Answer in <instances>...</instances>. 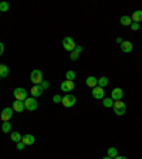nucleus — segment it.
Wrapping results in <instances>:
<instances>
[{
    "mask_svg": "<svg viewBox=\"0 0 142 159\" xmlns=\"http://www.w3.org/2000/svg\"><path fill=\"white\" fill-rule=\"evenodd\" d=\"M112 109L118 116H122L126 112V105H125V102H122V99H121V101H114Z\"/></svg>",
    "mask_w": 142,
    "mask_h": 159,
    "instance_id": "nucleus-3",
    "label": "nucleus"
},
{
    "mask_svg": "<svg viewBox=\"0 0 142 159\" xmlns=\"http://www.w3.org/2000/svg\"><path fill=\"white\" fill-rule=\"evenodd\" d=\"M85 84H87V85H88L91 89H93L94 87L98 85V78H95L94 75H89V77H87V78H85Z\"/></svg>",
    "mask_w": 142,
    "mask_h": 159,
    "instance_id": "nucleus-14",
    "label": "nucleus"
},
{
    "mask_svg": "<svg viewBox=\"0 0 142 159\" xmlns=\"http://www.w3.org/2000/svg\"><path fill=\"white\" fill-rule=\"evenodd\" d=\"M129 27H131V30H132V31H138V30H139V24L138 23H132Z\"/></svg>",
    "mask_w": 142,
    "mask_h": 159,
    "instance_id": "nucleus-29",
    "label": "nucleus"
},
{
    "mask_svg": "<svg viewBox=\"0 0 142 159\" xmlns=\"http://www.w3.org/2000/svg\"><path fill=\"white\" fill-rule=\"evenodd\" d=\"M61 99H63V97L58 95V94H56V95L53 97V102L54 104H61Z\"/></svg>",
    "mask_w": 142,
    "mask_h": 159,
    "instance_id": "nucleus-27",
    "label": "nucleus"
},
{
    "mask_svg": "<svg viewBox=\"0 0 142 159\" xmlns=\"http://www.w3.org/2000/svg\"><path fill=\"white\" fill-rule=\"evenodd\" d=\"M13 115H14L13 108H11V107H7V108H3V111L0 114V118H2L3 122H7V121H10V119L13 118Z\"/></svg>",
    "mask_w": 142,
    "mask_h": 159,
    "instance_id": "nucleus-5",
    "label": "nucleus"
},
{
    "mask_svg": "<svg viewBox=\"0 0 142 159\" xmlns=\"http://www.w3.org/2000/svg\"><path fill=\"white\" fill-rule=\"evenodd\" d=\"M119 23L122 26H131L132 24V19H131V16H122L119 19Z\"/></svg>",
    "mask_w": 142,
    "mask_h": 159,
    "instance_id": "nucleus-17",
    "label": "nucleus"
},
{
    "mask_svg": "<svg viewBox=\"0 0 142 159\" xmlns=\"http://www.w3.org/2000/svg\"><path fill=\"white\" fill-rule=\"evenodd\" d=\"M43 93H44V89L41 88V85H33V88L30 89V94H31L33 98H37V97L43 95Z\"/></svg>",
    "mask_w": 142,
    "mask_h": 159,
    "instance_id": "nucleus-11",
    "label": "nucleus"
},
{
    "mask_svg": "<svg viewBox=\"0 0 142 159\" xmlns=\"http://www.w3.org/2000/svg\"><path fill=\"white\" fill-rule=\"evenodd\" d=\"M117 43L119 44V46H121V44L124 43V40H122V37H117Z\"/></svg>",
    "mask_w": 142,
    "mask_h": 159,
    "instance_id": "nucleus-33",
    "label": "nucleus"
},
{
    "mask_svg": "<svg viewBox=\"0 0 142 159\" xmlns=\"http://www.w3.org/2000/svg\"><path fill=\"white\" fill-rule=\"evenodd\" d=\"M121 50H122L125 54H128L134 50V44L131 43V41H124V43L121 44Z\"/></svg>",
    "mask_w": 142,
    "mask_h": 159,
    "instance_id": "nucleus-15",
    "label": "nucleus"
},
{
    "mask_svg": "<svg viewBox=\"0 0 142 159\" xmlns=\"http://www.w3.org/2000/svg\"><path fill=\"white\" fill-rule=\"evenodd\" d=\"M76 102H77V98H76V95H73V94H66V95L63 97V99H61V104H63L66 108L74 107Z\"/></svg>",
    "mask_w": 142,
    "mask_h": 159,
    "instance_id": "nucleus-4",
    "label": "nucleus"
},
{
    "mask_svg": "<svg viewBox=\"0 0 142 159\" xmlns=\"http://www.w3.org/2000/svg\"><path fill=\"white\" fill-rule=\"evenodd\" d=\"M24 148H26V145H24L23 142H17V149H19V151H23Z\"/></svg>",
    "mask_w": 142,
    "mask_h": 159,
    "instance_id": "nucleus-30",
    "label": "nucleus"
},
{
    "mask_svg": "<svg viewBox=\"0 0 142 159\" xmlns=\"http://www.w3.org/2000/svg\"><path fill=\"white\" fill-rule=\"evenodd\" d=\"M21 142H23L26 146L33 145V143L36 142V138H34V135H31V134H27V135H24L23 138H21Z\"/></svg>",
    "mask_w": 142,
    "mask_h": 159,
    "instance_id": "nucleus-13",
    "label": "nucleus"
},
{
    "mask_svg": "<svg viewBox=\"0 0 142 159\" xmlns=\"http://www.w3.org/2000/svg\"><path fill=\"white\" fill-rule=\"evenodd\" d=\"M78 58H80V53H77V51H71L70 53V60L71 61H77Z\"/></svg>",
    "mask_w": 142,
    "mask_h": 159,
    "instance_id": "nucleus-26",
    "label": "nucleus"
},
{
    "mask_svg": "<svg viewBox=\"0 0 142 159\" xmlns=\"http://www.w3.org/2000/svg\"><path fill=\"white\" fill-rule=\"evenodd\" d=\"M13 95H14V99H16V101H23V102L29 98V97H27L26 88H23V87H17V88H14Z\"/></svg>",
    "mask_w": 142,
    "mask_h": 159,
    "instance_id": "nucleus-1",
    "label": "nucleus"
},
{
    "mask_svg": "<svg viewBox=\"0 0 142 159\" xmlns=\"http://www.w3.org/2000/svg\"><path fill=\"white\" fill-rule=\"evenodd\" d=\"M40 85H41V88H43V89H48L50 88V83H48V81H46V80H43Z\"/></svg>",
    "mask_w": 142,
    "mask_h": 159,
    "instance_id": "nucleus-28",
    "label": "nucleus"
},
{
    "mask_svg": "<svg viewBox=\"0 0 142 159\" xmlns=\"http://www.w3.org/2000/svg\"><path fill=\"white\" fill-rule=\"evenodd\" d=\"M3 53H4V44L0 41V56H3Z\"/></svg>",
    "mask_w": 142,
    "mask_h": 159,
    "instance_id": "nucleus-31",
    "label": "nucleus"
},
{
    "mask_svg": "<svg viewBox=\"0 0 142 159\" xmlns=\"http://www.w3.org/2000/svg\"><path fill=\"white\" fill-rule=\"evenodd\" d=\"M131 19H132V23H141L142 21V10H135L132 13V16H131Z\"/></svg>",
    "mask_w": 142,
    "mask_h": 159,
    "instance_id": "nucleus-16",
    "label": "nucleus"
},
{
    "mask_svg": "<svg viewBox=\"0 0 142 159\" xmlns=\"http://www.w3.org/2000/svg\"><path fill=\"white\" fill-rule=\"evenodd\" d=\"M24 107H26L27 111H36L37 107H39V102H37V99L33 98V97H30L24 101Z\"/></svg>",
    "mask_w": 142,
    "mask_h": 159,
    "instance_id": "nucleus-7",
    "label": "nucleus"
},
{
    "mask_svg": "<svg viewBox=\"0 0 142 159\" xmlns=\"http://www.w3.org/2000/svg\"><path fill=\"white\" fill-rule=\"evenodd\" d=\"M114 159H128V158H126V156H122V155H117Z\"/></svg>",
    "mask_w": 142,
    "mask_h": 159,
    "instance_id": "nucleus-34",
    "label": "nucleus"
},
{
    "mask_svg": "<svg viewBox=\"0 0 142 159\" xmlns=\"http://www.w3.org/2000/svg\"><path fill=\"white\" fill-rule=\"evenodd\" d=\"M74 87H76L74 81H68V80H64L63 83H61V85H60V88H61V91H64L66 94H70V91H73Z\"/></svg>",
    "mask_w": 142,
    "mask_h": 159,
    "instance_id": "nucleus-8",
    "label": "nucleus"
},
{
    "mask_svg": "<svg viewBox=\"0 0 142 159\" xmlns=\"http://www.w3.org/2000/svg\"><path fill=\"white\" fill-rule=\"evenodd\" d=\"M30 81H31L34 85H40L41 81H43V71H41V70H33L31 74H30Z\"/></svg>",
    "mask_w": 142,
    "mask_h": 159,
    "instance_id": "nucleus-2",
    "label": "nucleus"
},
{
    "mask_svg": "<svg viewBox=\"0 0 142 159\" xmlns=\"http://www.w3.org/2000/svg\"><path fill=\"white\" fill-rule=\"evenodd\" d=\"M104 95H105L104 88H101V87H98V85L93 88V97L95 99H104Z\"/></svg>",
    "mask_w": 142,
    "mask_h": 159,
    "instance_id": "nucleus-10",
    "label": "nucleus"
},
{
    "mask_svg": "<svg viewBox=\"0 0 142 159\" xmlns=\"http://www.w3.org/2000/svg\"><path fill=\"white\" fill-rule=\"evenodd\" d=\"M74 78H76V73H74L73 70L67 71L66 73V80H68V81H74Z\"/></svg>",
    "mask_w": 142,
    "mask_h": 159,
    "instance_id": "nucleus-25",
    "label": "nucleus"
},
{
    "mask_svg": "<svg viewBox=\"0 0 142 159\" xmlns=\"http://www.w3.org/2000/svg\"><path fill=\"white\" fill-rule=\"evenodd\" d=\"M76 41H74L73 39H71V37H64L63 39V47H64V50H67V51H70V53H71V51H74V48H76Z\"/></svg>",
    "mask_w": 142,
    "mask_h": 159,
    "instance_id": "nucleus-6",
    "label": "nucleus"
},
{
    "mask_svg": "<svg viewBox=\"0 0 142 159\" xmlns=\"http://www.w3.org/2000/svg\"><path fill=\"white\" fill-rule=\"evenodd\" d=\"M11 108H13L14 112H23L24 109H26V107H24V102L23 101H14L13 105H11Z\"/></svg>",
    "mask_w": 142,
    "mask_h": 159,
    "instance_id": "nucleus-12",
    "label": "nucleus"
},
{
    "mask_svg": "<svg viewBox=\"0 0 142 159\" xmlns=\"http://www.w3.org/2000/svg\"><path fill=\"white\" fill-rule=\"evenodd\" d=\"M74 51H77V53L81 54V51H83V47L81 46H76V48H74Z\"/></svg>",
    "mask_w": 142,
    "mask_h": 159,
    "instance_id": "nucleus-32",
    "label": "nucleus"
},
{
    "mask_svg": "<svg viewBox=\"0 0 142 159\" xmlns=\"http://www.w3.org/2000/svg\"><path fill=\"white\" fill-rule=\"evenodd\" d=\"M7 75H9V67L6 64H0V77L6 78Z\"/></svg>",
    "mask_w": 142,
    "mask_h": 159,
    "instance_id": "nucleus-18",
    "label": "nucleus"
},
{
    "mask_svg": "<svg viewBox=\"0 0 142 159\" xmlns=\"http://www.w3.org/2000/svg\"><path fill=\"white\" fill-rule=\"evenodd\" d=\"M124 97V89L119 88V87H117V88H114L112 91H111V98L114 99V101H121Z\"/></svg>",
    "mask_w": 142,
    "mask_h": 159,
    "instance_id": "nucleus-9",
    "label": "nucleus"
},
{
    "mask_svg": "<svg viewBox=\"0 0 142 159\" xmlns=\"http://www.w3.org/2000/svg\"><path fill=\"white\" fill-rule=\"evenodd\" d=\"M107 155L109 156V158H115L117 155H118V151H117V148H112V146H111V148H108V151H107Z\"/></svg>",
    "mask_w": 142,
    "mask_h": 159,
    "instance_id": "nucleus-22",
    "label": "nucleus"
},
{
    "mask_svg": "<svg viewBox=\"0 0 142 159\" xmlns=\"http://www.w3.org/2000/svg\"><path fill=\"white\" fill-rule=\"evenodd\" d=\"M107 85H108V78H107V77H101V78H98V87L105 88Z\"/></svg>",
    "mask_w": 142,
    "mask_h": 159,
    "instance_id": "nucleus-23",
    "label": "nucleus"
},
{
    "mask_svg": "<svg viewBox=\"0 0 142 159\" xmlns=\"http://www.w3.org/2000/svg\"><path fill=\"white\" fill-rule=\"evenodd\" d=\"M103 159H112V158H109V156L108 155H107V156H104V158Z\"/></svg>",
    "mask_w": 142,
    "mask_h": 159,
    "instance_id": "nucleus-35",
    "label": "nucleus"
},
{
    "mask_svg": "<svg viewBox=\"0 0 142 159\" xmlns=\"http://www.w3.org/2000/svg\"><path fill=\"white\" fill-rule=\"evenodd\" d=\"M103 105L105 107V108H112L114 105V99L109 97V98H104L103 99Z\"/></svg>",
    "mask_w": 142,
    "mask_h": 159,
    "instance_id": "nucleus-20",
    "label": "nucleus"
},
{
    "mask_svg": "<svg viewBox=\"0 0 142 159\" xmlns=\"http://www.w3.org/2000/svg\"><path fill=\"white\" fill-rule=\"evenodd\" d=\"M2 131H3V134H9L11 132V124L7 121V122H3V125H2Z\"/></svg>",
    "mask_w": 142,
    "mask_h": 159,
    "instance_id": "nucleus-21",
    "label": "nucleus"
},
{
    "mask_svg": "<svg viewBox=\"0 0 142 159\" xmlns=\"http://www.w3.org/2000/svg\"><path fill=\"white\" fill-rule=\"evenodd\" d=\"M9 9H10V6H9V3H7V2H2V3H0V13L9 11Z\"/></svg>",
    "mask_w": 142,
    "mask_h": 159,
    "instance_id": "nucleus-24",
    "label": "nucleus"
},
{
    "mask_svg": "<svg viewBox=\"0 0 142 159\" xmlns=\"http://www.w3.org/2000/svg\"><path fill=\"white\" fill-rule=\"evenodd\" d=\"M0 14H2V13H0Z\"/></svg>",
    "mask_w": 142,
    "mask_h": 159,
    "instance_id": "nucleus-37",
    "label": "nucleus"
},
{
    "mask_svg": "<svg viewBox=\"0 0 142 159\" xmlns=\"http://www.w3.org/2000/svg\"><path fill=\"white\" fill-rule=\"evenodd\" d=\"M21 138H23V136H21V134L20 132H17V131H14V132H11V135H10V139H11V141H13V142H21Z\"/></svg>",
    "mask_w": 142,
    "mask_h": 159,
    "instance_id": "nucleus-19",
    "label": "nucleus"
},
{
    "mask_svg": "<svg viewBox=\"0 0 142 159\" xmlns=\"http://www.w3.org/2000/svg\"><path fill=\"white\" fill-rule=\"evenodd\" d=\"M0 81H2V77H0Z\"/></svg>",
    "mask_w": 142,
    "mask_h": 159,
    "instance_id": "nucleus-36",
    "label": "nucleus"
}]
</instances>
